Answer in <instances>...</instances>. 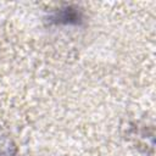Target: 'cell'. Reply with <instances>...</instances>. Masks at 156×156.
Returning a JSON list of instances; mask_svg holds the SVG:
<instances>
[{
	"instance_id": "6da1fadb",
	"label": "cell",
	"mask_w": 156,
	"mask_h": 156,
	"mask_svg": "<svg viewBox=\"0 0 156 156\" xmlns=\"http://www.w3.org/2000/svg\"><path fill=\"white\" fill-rule=\"evenodd\" d=\"M79 18V15L73 11V10H63L61 12H58L55 17V20H57V22H66V23H69V22H77V20Z\"/></svg>"
}]
</instances>
